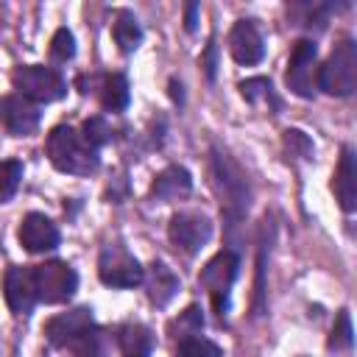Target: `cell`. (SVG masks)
I'll return each mask as SVG.
<instances>
[{
    "label": "cell",
    "mask_w": 357,
    "mask_h": 357,
    "mask_svg": "<svg viewBox=\"0 0 357 357\" xmlns=\"http://www.w3.org/2000/svg\"><path fill=\"white\" fill-rule=\"evenodd\" d=\"M45 151H47L50 165L56 170H61V173H70V176H89L100 165L98 151L73 126H56V128H50L47 142H45Z\"/></svg>",
    "instance_id": "1"
},
{
    "label": "cell",
    "mask_w": 357,
    "mask_h": 357,
    "mask_svg": "<svg viewBox=\"0 0 357 357\" xmlns=\"http://www.w3.org/2000/svg\"><path fill=\"white\" fill-rule=\"evenodd\" d=\"M212 187L220 198V212L234 226L248 212L251 190H248V178L243 167L226 151H212Z\"/></svg>",
    "instance_id": "2"
},
{
    "label": "cell",
    "mask_w": 357,
    "mask_h": 357,
    "mask_svg": "<svg viewBox=\"0 0 357 357\" xmlns=\"http://www.w3.org/2000/svg\"><path fill=\"white\" fill-rule=\"evenodd\" d=\"M318 89L335 98H346L357 89V45L349 36L335 45L326 64L318 70Z\"/></svg>",
    "instance_id": "3"
},
{
    "label": "cell",
    "mask_w": 357,
    "mask_h": 357,
    "mask_svg": "<svg viewBox=\"0 0 357 357\" xmlns=\"http://www.w3.org/2000/svg\"><path fill=\"white\" fill-rule=\"evenodd\" d=\"M11 84L17 89V95L39 103H53L61 100L67 95V81L61 78V73L45 67V64H20L11 73Z\"/></svg>",
    "instance_id": "4"
},
{
    "label": "cell",
    "mask_w": 357,
    "mask_h": 357,
    "mask_svg": "<svg viewBox=\"0 0 357 357\" xmlns=\"http://www.w3.org/2000/svg\"><path fill=\"white\" fill-rule=\"evenodd\" d=\"M237 268H240V257L234 251H220L198 273V284L209 293L212 307H215V312L220 318L229 310V290H231V284L237 279Z\"/></svg>",
    "instance_id": "5"
},
{
    "label": "cell",
    "mask_w": 357,
    "mask_h": 357,
    "mask_svg": "<svg viewBox=\"0 0 357 357\" xmlns=\"http://www.w3.org/2000/svg\"><path fill=\"white\" fill-rule=\"evenodd\" d=\"M98 276L109 287H137L142 284L145 271L128 248H123L120 243H106L98 257Z\"/></svg>",
    "instance_id": "6"
},
{
    "label": "cell",
    "mask_w": 357,
    "mask_h": 357,
    "mask_svg": "<svg viewBox=\"0 0 357 357\" xmlns=\"http://www.w3.org/2000/svg\"><path fill=\"white\" fill-rule=\"evenodd\" d=\"M33 284H36V298L42 304H64L78 290V273L67 262L50 259L33 268Z\"/></svg>",
    "instance_id": "7"
},
{
    "label": "cell",
    "mask_w": 357,
    "mask_h": 357,
    "mask_svg": "<svg viewBox=\"0 0 357 357\" xmlns=\"http://www.w3.org/2000/svg\"><path fill=\"white\" fill-rule=\"evenodd\" d=\"M287 89L298 98H312L318 89V45L312 39H298L287 61Z\"/></svg>",
    "instance_id": "8"
},
{
    "label": "cell",
    "mask_w": 357,
    "mask_h": 357,
    "mask_svg": "<svg viewBox=\"0 0 357 357\" xmlns=\"http://www.w3.org/2000/svg\"><path fill=\"white\" fill-rule=\"evenodd\" d=\"M167 237L176 248L187 251V254H195L206 245V240L212 237V223L206 215L201 212H176L170 218V226H167Z\"/></svg>",
    "instance_id": "9"
},
{
    "label": "cell",
    "mask_w": 357,
    "mask_h": 357,
    "mask_svg": "<svg viewBox=\"0 0 357 357\" xmlns=\"http://www.w3.org/2000/svg\"><path fill=\"white\" fill-rule=\"evenodd\" d=\"M89 326H95L92 310H89V307H75V310H70V312H61V315L50 318V321L45 324V337H47L50 346L67 349V346H73Z\"/></svg>",
    "instance_id": "10"
},
{
    "label": "cell",
    "mask_w": 357,
    "mask_h": 357,
    "mask_svg": "<svg viewBox=\"0 0 357 357\" xmlns=\"http://www.w3.org/2000/svg\"><path fill=\"white\" fill-rule=\"evenodd\" d=\"M3 290H6V304L14 315H28L36 307V284H33V268L14 265L3 276Z\"/></svg>",
    "instance_id": "11"
},
{
    "label": "cell",
    "mask_w": 357,
    "mask_h": 357,
    "mask_svg": "<svg viewBox=\"0 0 357 357\" xmlns=\"http://www.w3.org/2000/svg\"><path fill=\"white\" fill-rule=\"evenodd\" d=\"M0 120L14 137H31L42 123V112L33 100L22 95H6L0 100Z\"/></svg>",
    "instance_id": "12"
},
{
    "label": "cell",
    "mask_w": 357,
    "mask_h": 357,
    "mask_svg": "<svg viewBox=\"0 0 357 357\" xmlns=\"http://www.w3.org/2000/svg\"><path fill=\"white\" fill-rule=\"evenodd\" d=\"M17 237H20V245H22L25 251H31V254L53 251V248L59 245V240H61L59 226H56L50 218H45L42 212H31V215H25L22 223H20Z\"/></svg>",
    "instance_id": "13"
},
{
    "label": "cell",
    "mask_w": 357,
    "mask_h": 357,
    "mask_svg": "<svg viewBox=\"0 0 357 357\" xmlns=\"http://www.w3.org/2000/svg\"><path fill=\"white\" fill-rule=\"evenodd\" d=\"M229 53L237 64H259L265 56V42L262 33L257 31V25L251 20H237L229 31Z\"/></svg>",
    "instance_id": "14"
},
{
    "label": "cell",
    "mask_w": 357,
    "mask_h": 357,
    "mask_svg": "<svg viewBox=\"0 0 357 357\" xmlns=\"http://www.w3.org/2000/svg\"><path fill=\"white\" fill-rule=\"evenodd\" d=\"M332 190L337 195V204L346 212H354L357 209V162H354V151L351 148H343V153H340Z\"/></svg>",
    "instance_id": "15"
},
{
    "label": "cell",
    "mask_w": 357,
    "mask_h": 357,
    "mask_svg": "<svg viewBox=\"0 0 357 357\" xmlns=\"http://www.w3.org/2000/svg\"><path fill=\"white\" fill-rule=\"evenodd\" d=\"M190 190H192V176H190V170L181 167V165H170V167H165V170L153 178V184H151V198L167 204V201L184 198Z\"/></svg>",
    "instance_id": "16"
},
{
    "label": "cell",
    "mask_w": 357,
    "mask_h": 357,
    "mask_svg": "<svg viewBox=\"0 0 357 357\" xmlns=\"http://www.w3.org/2000/svg\"><path fill=\"white\" fill-rule=\"evenodd\" d=\"M148 287V298L156 307H167L173 301V296L178 293V276L165 265V262H153L148 276L142 279Z\"/></svg>",
    "instance_id": "17"
},
{
    "label": "cell",
    "mask_w": 357,
    "mask_h": 357,
    "mask_svg": "<svg viewBox=\"0 0 357 357\" xmlns=\"http://www.w3.org/2000/svg\"><path fill=\"white\" fill-rule=\"evenodd\" d=\"M117 343H120L123 357H151L153 351V335L142 324H126L117 332Z\"/></svg>",
    "instance_id": "18"
},
{
    "label": "cell",
    "mask_w": 357,
    "mask_h": 357,
    "mask_svg": "<svg viewBox=\"0 0 357 357\" xmlns=\"http://www.w3.org/2000/svg\"><path fill=\"white\" fill-rule=\"evenodd\" d=\"M128 98H131V92H128V81H126L123 73H112V75L100 78V103H103V109L123 112L128 106Z\"/></svg>",
    "instance_id": "19"
},
{
    "label": "cell",
    "mask_w": 357,
    "mask_h": 357,
    "mask_svg": "<svg viewBox=\"0 0 357 357\" xmlns=\"http://www.w3.org/2000/svg\"><path fill=\"white\" fill-rule=\"evenodd\" d=\"M112 36H114V42H117V47L123 53H134L139 47V42H142V28H139V22H137L134 14L117 11L114 25H112Z\"/></svg>",
    "instance_id": "20"
},
{
    "label": "cell",
    "mask_w": 357,
    "mask_h": 357,
    "mask_svg": "<svg viewBox=\"0 0 357 357\" xmlns=\"http://www.w3.org/2000/svg\"><path fill=\"white\" fill-rule=\"evenodd\" d=\"M73 357H106L109 354V335L98 326H89L73 346H67Z\"/></svg>",
    "instance_id": "21"
},
{
    "label": "cell",
    "mask_w": 357,
    "mask_h": 357,
    "mask_svg": "<svg viewBox=\"0 0 357 357\" xmlns=\"http://www.w3.org/2000/svg\"><path fill=\"white\" fill-rule=\"evenodd\" d=\"M178 357H223V349L212 343L209 337L190 335L178 340Z\"/></svg>",
    "instance_id": "22"
},
{
    "label": "cell",
    "mask_w": 357,
    "mask_h": 357,
    "mask_svg": "<svg viewBox=\"0 0 357 357\" xmlns=\"http://www.w3.org/2000/svg\"><path fill=\"white\" fill-rule=\"evenodd\" d=\"M20 181H22V162L3 159L0 162V204H6L8 198H14Z\"/></svg>",
    "instance_id": "23"
},
{
    "label": "cell",
    "mask_w": 357,
    "mask_h": 357,
    "mask_svg": "<svg viewBox=\"0 0 357 357\" xmlns=\"http://www.w3.org/2000/svg\"><path fill=\"white\" fill-rule=\"evenodd\" d=\"M351 343H354L351 315H349V310H340L337 318H335L332 335H329V349H335V351H346V349H351Z\"/></svg>",
    "instance_id": "24"
},
{
    "label": "cell",
    "mask_w": 357,
    "mask_h": 357,
    "mask_svg": "<svg viewBox=\"0 0 357 357\" xmlns=\"http://www.w3.org/2000/svg\"><path fill=\"white\" fill-rule=\"evenodd\" d=\"M81 137H84L95 151H100L106 142H112V126H109L103 117H89V120L84 123V128H81Z\"/></svg>",
    "instance_id": "25"
},
{
    "label": "cell",
    "mask_w": 357,
    "mask_h": 357,
    "mask_svg": "<svg viewBox=\"0 0 357 357\" xmlns=\"http://www.w3.org/2000/svg\"><path fill=\"white\" fill-rule=\"evenodd\" d=\"M240 95H243L251 106H257L259 100H271V98H273V86H271L268 78L257 75V78H245V81L240 84Z\"/></svg>",
    "instance_id": "26"
},
{
    "label": "cell",
    "mask_w": 357,
    "mask_h": 357,
    "mask_svg": "<svg viewBox=\"0 0 357 357\" xmlns=\"http://www.w3.org/2000/svg\"><path fill=\"white\" fill-rule=\"evenodd\" d=\"M50 56H53L56 61H67V59L75 56V36H73V31L59 28V31L53 33V39H50Z\"/></svg>",
    "instance_id": "27"
},
{
    "label": "cell",
    "mask_w": 357,
    "mask_h": 357,
    "mask_svg": "<svg viewBox=\"0 0 357 357\" xmlns=\"http://www.w3.org/2000/svg\"><path fill=\"white\" fill-rule=\"evenodd\" d=\"M178 324V332H181V337H190V335H198L201 332V326H204V318H201V310L192 304V307H187L184 312H181V318L176 321ZM178 337V340H181Z\"/></svg>",
    "instance_id": "28"
},
{
    "label": "cell",
    "mask_w": 357,
    "mask_h": 357,
    "mask_svg": "<svg viewBox=\"0 0 357 357\" xmlns=\"http://www.w3.org/2000/svg\"><path fill=\"white\" fill-rule=\"evenodd\" d=\"M284 145H287L293 153L304 156V159H310V156H312V142H310V139H307V134H304V131H298V128H287V131H284Z\"/></svg>",
    "instance_id": "29"
},
{
    "label": "cell",
    "mask_w": 357,
    "mask_h": 357,
    "mask_svg": "<svg viewBox=\"0 0 357 357\" xmlns=\"http://www.w3.org/2000/svg\"><path fill=\"white\" fill-rule=\"evenodd\" d=\"M215 53H218V45H215V39H209V45H206V53H204V59H201V64L206 67V78L212 81L215 78Z\"/></svg>",
    "instance_id": "30"
},
{
    "label": "cell",
    "mask_w": 357,
    "mask_h": 357,
    "mask_svg": "<svg viewBox=\"0 0 357 357\" xmlns=\"http://www.w3.org/2000/svg\"><path fill=\"white\" fill-rule=\"evenodd\" d=\"M198 11H201L198 3H187V6H184V28H187L190 33H192L195 25H198Z\"/></svg>",
    "instance_id": "31"
}]
</instances>
